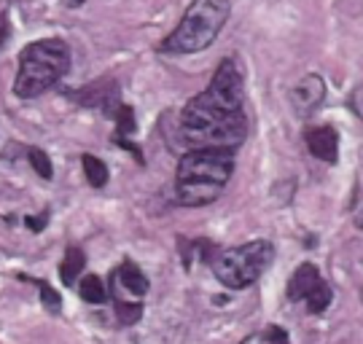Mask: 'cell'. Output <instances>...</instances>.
<instances>
[{"mask_svg":"<svg viewBox=\"0 0 363 344\" xmlns=\"http://www.w3.org/2000/svg\"><path fill=\"white\" fill-rule=\"evenodd\" d=\"M247 138V116L202 91L183 108L181 140L194 148H237Z\"/></svg>","mask_w":363,"mask_h":344,"instance_id":"6da1fadb","label":"cell"},{"mask_svg":"<svg viewBox=\"0 0 363 344\" xmlns=\"http://www.w3.org/2000/svg\"><path fill=\"white\" fill-rule=\"evenodd\" d=\"M234 172L232 148H194L178 162L175 194L186 207L216 202Z\"/></svg>","mask_w":363,"mask_h":344,"instance_id":"7a4b0ae2","label":"cell"},{"mask_svg":"<svg viewBox=\"0 0 363 344\" xmlns=\"http://www.w3.org/2000/svg\"><path fill=\"white\" fill-rule=\"evenodd\" d=\"M70 67V49L65 40L43 38L27 43L19 54V70L13 78V94L22 100H33L52 89L54 84L67 73Z\"/></svg>","mask_w":363,"mask_h":344,"instance_id":"3957f363","label":"cell"},{"mask_svg":"<svg viewBox=\"0 0 363 344\" xmlns=\"http://www.w3.org/2000/svg\"><path fill=\"white\" fill-rule=\"evenodd\" d=\"M229 11H232L229 0H191L178 27L164 38L162 51L178 57L205 51L218 38V33L229 19Z\"/></svg>","mask_w":363,"mask_h":344,"instance_id":"277c9868","label":"cell"},{"mask_svg":"<svg viewBox=\"0 0 363 344\" xmlns=\"http://www.w3.org/2000/svg\"><path fill=\"white\" fill-rule=\"evenodd\" d=\"M274 248L267 240H253V243L237 245V248H223L216 250L210 258V269L216 280L232 291H242L247 285L259 280L272 264Z\"/></svg>","mask_w":363,"mask_h":344,"instance_id":"5b68a950","label":"cell"},{"mask_svg":"<svg viewBox=\"0 0 363 344\" xmlns=\"http://www.w3.org/2000/svg\"><path fill=\"white\" fill-rule=\"evenodd\" d=\"M288 299L291 301H304L312 315H323L331 304V285L323 280L320 269L315 264H298L296 272L288 280Z\"/></svg>","mask_w":363,"mask_h":344,"instance_id":"8992f818","label":"cell"},{"mask_svg":"<svg viewBox=\"0 0 363 344\" xmlns=\"http://www.w3.org/2000/svg\"><path fill=\"white\" fill-rule=\"evenodd\" d=\"M205 91L213 94L223 105L240 111L242 102H245V78H242V70H240L237 60H232V57L220 60V65L216 67V73H213Z\"/></svg>","mask_w":363,"mask_h":344,"instance_id":"52a82bcc","label":"cell"},{"mask_svg":"<svg viewBox=\"0 0 363 344\" xmlns=\"http://www.w3.org/2000/svg\"><path fill=\"white\" fill-rule=\"evenodd\" d=\"M325 100V81L318 73H310L291 89V108L298 118L312 116Z\"/></svg>","mask_w":363,"mask_h":344,"instance_id":"ba28073f","label":"cell"},{"mask_svg":"<svg viewBox=\"0 0 363 344\" xmlns=\"http://www.w3.org/2000/svg\"><path fill=\"white\" fill-rule=\"evenodd\" d=\"M113 285L118 288L116 296H124V299L132 296L135 301H140V299L148 294V277L143 274V269L138 267V264H132V261H124V264L116 269Z\"/></svg>","mask_w":363,"mask_h":344,"instance_id":"9c48e42d","label":"cell"},{"mask_svg":"<svg viewBox=\"0 0 363 344\" xmlns=\"http://www.w3.org/2000/svg\"><path fill=\"white\" fill-rule=\"evenodd\" d=\"M304 140H307V148L315 159H320V162H328V165H334L339 156V138L337 132L331 127H310L304 132Z\"/></svg>","mask_w":363,"mask_h":344,"instance_id":"30bf717a","label":"cell"},{"mask_svg":"<svg viewBox=\"0 0 363 344\" xmlns=\"http://www.w3.org/2000/svg\"><path fill=\"white\" fill-rule=\"evenodd\" d=\"M84 267H86V255H84V250L81 248H67L65 250V258H62V264H60V277H62V282L65 285H76L78 274L84 272Z\"/></svg>","mask_w":363,"mask_h":344,"instance_id":"8fae6325","label":"cell"},{"mask_svg":"<svg viewBox=\"0 0 363 344\" xmlns=\"http://www.w3.org/2000/svg\"><path fill=\"white\" fill-rule=\"evenodd\" d=\"M78 291H81V299H84V301H89V304H105V301H108V296H111V291L105 288V282L100 280L97 274H86V277H81Z\"/></svg>","mask_w":363,"mask_h":344,"instance_id":"7c38bea8","label":"cell"},{"mask_svg":"<svg viewBox=\"0 0 363 344\" xmlns=\"http://www.w3.org/2000/svg\"><path fill=\"white\" fill-rule=\"evenodd\" d=\"M81 167H84V175H86V183H89V186L103 189L105 183H108V167H105L97 156L84 153V156H81Z\"/></svg>","mask_w":363,"mask_h":344,"instance_id":"4fadbf2b","label":"cell"},{"mask_svg":"<svg viewBox=\"0 0 363 344\" xmlns=\"http://www.w3.org/2000/svg\"><path fill=\"white\" fill-rule=\"evenodd\" d=\"M116 315L121 326H132L143 315V301H130L124 296H116Z\"/></svg>","mask_w":363,"mask_h":344,"instance_id":"5bb4252c","label":"cell"},{"mask_svg":"<svg viewBox=\"0 0 363 344\" xmlns=\"http://www.w3.org/2000/svg\"><path fill=\"white\" fill-rule=\"evenodd\" d=\"M240 344H291V342H288L286 328L269 326L267 331H256V333H250V336H245Z\"/></svg>","mask_w":363,"mask_h":344,"instance_id":"9a60e30c","label":"cell"},{"mask_svg":"<svg viewBox=\"0 0 363 344\" xmlns=\"http://www.w3.org/2000/svg\"><path fill=\"white\" fill-rule=\"evenodd\" d=\"M27 156H30V165H33V170L38 172L43 180H52L54 178V167H52V159L46 156V153L40 151V148H30L27 151Z\"/></svg>","mask_w":363,"mask_h":344,"instance_id":"2e32d148","label":"cell"},{"mask_svg":"<svg viewBox=\"0 0 363 344\" xmlns=\"http://www.w3.org/2000/svg\"><path fill=\"white\" fill-rule=\"evenodd\" d=\"M40 301L49 306L52 312H60V306H62V299H60V294L54 291L52 285H46V282H40Z\"/></svg>","mask_w":363,"mask_h":344,"instance_id":"e0dca14e","label":"cell"},{"mask_svg":"<svg viewBox=\"0 0 363 344\" xmlns=\"http://www.w3.org/2000/svg\"><path fill=\"white\" fill-rule=\"evenodd\" d=\"M25 223H30V229L33 231H43L46 229V216H27Z\"/></svg>","mask_w":363,"mask_h":344,"instance_id":"ac0fdd59","label":"cell"},{"mask_svg":"<svg viewBox=\"0 0 363 344\" xmlns=\"http://www.w3.org/2000/svg\"><path fill=\"white\" fill-rule=\"evenodd\" d=\"M6 38H9V16L0 11V46L6 43Z\"/></svg>","mask_w":363,"mask_h":344,"instance_id":"d6986e66","label":"cell"},{"mask_svg":"<svg viewBox=\"0 0 363 344\" xmlns=\"http://www.w3.org/2000/svg\"><path fill=\"white\" fill-rule=\"evenodd\" d=\"M352 221H355V226H358V229L363 231V207L358 210V213H355V218H352Z\"/></svg>","mask_w":363,"mask_h":344,"instance_id":"ffe728a7","label":"cell"},{"mask_svg":"<svg viewBox=\"0 0 363 344\" xmlns=\"http://www.w3.org/2000/svg\"><path fill=\"white\" fill-rule=\"evenodd\" d=\"M70 3H73V6H81V3H84V0H70Z\"/></svg>","mask_w":363,"mask_h":344,"instance_id":"44dd1931","label":"cell"}]
</instances>
